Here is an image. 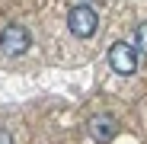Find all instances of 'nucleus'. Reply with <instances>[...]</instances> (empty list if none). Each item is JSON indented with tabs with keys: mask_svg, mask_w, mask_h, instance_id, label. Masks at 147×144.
Returning <instances> with one entry per match:
<instances>
[{
	"mask_svg": "<svg viewBox=\"0 0 147 144\" xmlns=\"http://www.w3.org/2000/svg\"><path fill=\"white\" fill-rule=\"evenodd\" d=\"M86 128H90L93 141L106 144V141H112V138H115V118H112V115H93Z\"/></svg>",
	"mask_w": 147,
	"mask_h": 144,
	"instance_id": "nucleus-4",
	"label": "nucleus"
},
{
	"mask_svg": "<svg viewBox=\"0 0 147 144\" xmlns=\"http://www.w3.org/2000/svg\"><path fill=\"white\" fill-rule=\"evenodd\" d=\"M29 45H32V35H29V29L22 26V22H10V26L0 29V51H3L7 58L26 55Z\"/></svg>",
	"mask_w": 147,
	"mask_h": 144,
	"instance_id": "nucleus-1",
	"label": "nucleus"
},
{
	"mask_svg": "<svg viewBox=\"0 0 147 144\" xmlns=\"http://www.w3.org/2000/svg\"><path fill=\"white\" fill-rule=\"evenodd\" d=\"M67 29L77 39H90V35H96V29H99V16H96L93 7L80 3V7H74L67 13Z\"/></svg>",
	"mask_w": 147,
	"mask_h": 144,
	"instance_id": "nucleus-2",
	"label": "nucleus"
},
{
	"mask_svg": "<svg viewBox=\"0 0 147 144\" xmlns=\"http://www.w3.org/2000/svg\"><path fill=\"white\" fill-rule=\"evenodd\" d=\"M109 67L115 70V74H121V77H131L138 70V51L128 42H115L109 48Z\"/></svg>",
	"mask_w": 147,
	"mask_h": 144,
	"instance_id": "nucleus-3",
	"label": "nucleus"
},
{
	"mask_svg": "<svg viewBox=\"0 0 147 144\" xmlns=\"http://www.w3.org/2000/svg\"><path fill=\"white\" fill-rule=\"evenodd\" d=\"M134 48L147 55V22H141V26H138V32H134Z\"/></svg>",
	"mask_w": 147,
	"mask_h": 144,
	"instance_id": "nucleus-5",
	"label": "nucleus"
},
{
	"mask_svg": "<svg viewBox=\"0 0 147 144\" xmlns=\"http://www.w3.org/2000/svg\"><path fill=\"white\" fill-rule=\"evenodd\" d=\"M0 144H13V135L7 128H0Z\"/></svg>",
	"mask_w": 147,
	"mask_h": 144,
	"instance_id": "nucleus-6",
	"label": "nucleus"
}]
</instances>
